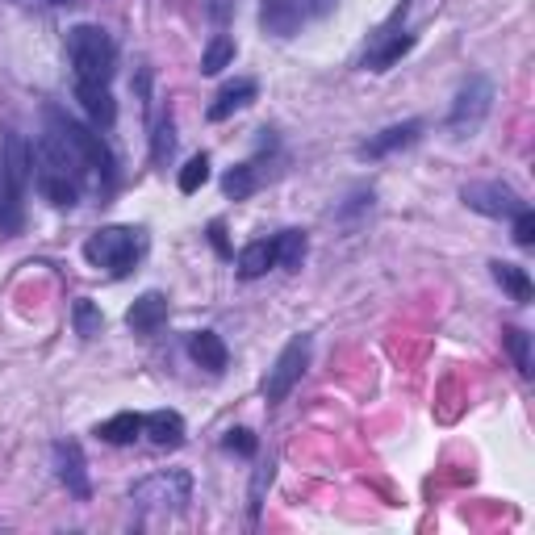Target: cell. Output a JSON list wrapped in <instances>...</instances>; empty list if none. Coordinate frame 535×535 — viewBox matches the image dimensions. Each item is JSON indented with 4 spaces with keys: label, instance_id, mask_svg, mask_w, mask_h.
Segmentation results:
<instances>
[{
    "label": "cell",
    "instance_id": "cell-15",
    "mask_svg": "<svg viewBox=\"0 0 535 535\" xmlns=\"http://www.w3.org/2000/svg\"><path fill=\"white\" fill-rule=\"evenodd\" d=\"M251 97H255V80H235V84H226V88L218 92V97H214V105H209V118L222 122V118H230L235 109H243Z\"/></svg>",
    "mask_w": 535,
    "mask_h": 535
},
{
    "label": "cell",
    "instance_id": "cell-20",
    "mask_svg": "<svg viewBox=\"0 0 535 535\" xmlns=\"http://www.w3.org/2000/svg\"><path fill=\"white\" fill-rule=\"evenodd\" d=\"M272 243H276V264L301 268V260H306V235H301V230H285V235L272 239Z\"/></svg>",
    "mask_w": 535,
    "mask_h": 535
},
{
    "label": "cell",
    "instance_id": "cell-25",
    "mask_svg": "<svg viewBox=\"0 0 535 535\" xmlns=\"http://www.w3.org/2000/svg\"><path fill=\"white\" fill-rule=\"evenodd\" d=\"M506 347H510V356H515V364H519V372H523V377H531V343H527V335L523 331H515V327H510L506 335Z\"/></svg>",
    "mask_w": 535,
    "mask_h": 535
},
{
    "label": "cell",
    "instance_id": "cell-8",
    "mask_svg": "<svg viewBox=\"0 0 535 535\" xmlns=\"http://www.w3.org/2000/svg\"><path fill=\"white\" fill-rule=\"evenodd\" d=\"M51 122H55V130H59V134L67 138V143H72V147L80 151V159H84L88 168H97V172H101L105 180L113 176V155H109V147H105L101 138L92 134L88 126H80V122H67V118H59V113H55Z\"/></svg>",
    "mask_w": 535,
    "mask_h": 535
},
{
    "label": "cell",
    "instance_id": "cell-4",
    "mask_svg": "<svg viewBox=\"0 0 535 535\" xmlns=\"http://www.w3.org/2000/svg\"><path fill=\"white\" fill-rule=\"evenodd\" d=\"M134 251H138L134 230H126V226H105V230H97V235H92V239L84 243L88 264H92V268H105L109 276L130 272Z\"/></svg>",
    "mask_w": 535,
    "mask_h": 535
},
{
    "label": "cell",
    "instance_id": "cell-16",
    "mask_svg": "<svg viewBox=\"0 0 535 535\" xmlns=\"http://www.w3.org/2000/svg\"><path fill=\"white\" fill-rule=\"evenodd\" d=\"M272 264H276V243H268V239L247 243V247L239 251V276H243V281H255V276H264Z\"/></svg>",
    "mask_w": 535,
    "mask_h": 535
},
{
    "label": "cell",
    "instance_id": "cell-12",
    "mask_svg": "<svg viewBox=\"0 0 535 535\" xmlns=\"http://www.w3.org/2000/svg\"><path fill=\"white\" fill-rule=\"evenodd\" d=\"M76 97H80L84 113H88V118L97 122V126H113V118H118V105H113V97H109L105 84H80Z\"/></svg>",
    "mask_w": 535,
    "mask_h": 535
},
{
    "label": "cell",
    "instance_id": "cell-14",
    "mask_svg": "<svg viewBox=\"0 0 535 535\" xmlns=\"http://www.w3.org/2000/svg\"><path fill=\"white\" fill-rule=\"evenodd\" d=\"M189 356H193L201 368H209V372H222V368H226V343H222L214 331H197V335L189 339Z\"/></svg>",
    "mask_w": 535,
    "mask_h": 535
},
{
    "label": "cell",
    "instance_id": "cell-21",
    "mask_svg": "<svg viewBox=\"0 0 535 535\" xmlns=\"http://www.w3.org/2000/svg\"><path fill=\"white\" fill-rule=\"evenodd\" d=\"M230 59H235V42L218 34L214 42L205 46V55H201V72H205V76H218L222 67H230Z\"/></svg>",
    "mask_w": 535,
    "mask_h": 535
},
{
    "label": "cell",
    "instance_id": "cell-5",
    "mask_svg": "<svg viewBox=\"0 0 535 535\" xmlns=\"http://www.w3.org/2000/svg\"><path fill=\"white\" fill-rule=\"evenodd\" d=\"M490 105H494V84L485 80V76H469L460 84L456 92V101H452V113H448V126L464 138V134H473L485 118H490Z\"/></svg>",
    "mask_w": 535,
    "mask_h": 535
},
{
    "label": "cell",
    "instance_id": "cell-7",
    "mask_svg": "<svg viewBox=\"0 0 535 535\" xmlns=\"http://www.w3.org/2000/svg\"><path fill=\"white\" fill-rule=\"evenodd\" d=\"M464 205L477 209L485 218H515L523 209V197L515 189H506L498 180H477V184H464Z\"/></svg>",
    "mask_w": 535,
    "mask_h": 535
},
{
    "label": "cell",
    "instance_id": "cell-17",
    "mask_svg": "<svg viewBox=\"0 0 535 535\" xmlns=\"http://www.w3.org/2000/svg\"><path fill=\"white\" fill-rule=\"evenodd\" d=\"M418 130H423V122H402V126H389V130H381L372 143L364 147V155H389V151H398V147H410L414 138H418Z\"/></svg>",
    "mask_w": 535,
    "mask_h": 535
},
{
    "label": "cell",
    "instance_id": "cell-18",
    "mask_svg": "<svg viewBox=\"0 0 535 535\" xmlns=\"http://www.w3.org/2000/svg\"><path fill=\"white\" fill-rule=\"evenodd\" d=\"M97 435L105 439V444H134L138 435H143V418L138 414H113V418H105V423L97 427Z\"/></svg>",
    "mask_w": 535,
    "mask_h": 535
},
{
    "label": "cell",
    "instance_id": "cell-1",
    "mask_svg": "<svg viewBox=\"0 0 535 535\" xmlns=\"http://www.w3.org/2000/svg\"><path fill=\"white\" fill-rule=\"evenodd\" d=\"M34 168L30 143L21 134L5 138V159H0V230L5 235H17L26 214H21V193H26V180Z\"/></svg>",
    "mask_w": 535,
    "mask_h": 535
},
{
    "label": "cell",
    "instance_id": "cell-31",
    "mask_svg": "<svg viewBox=\"0 0 535 535\" xmlns=\"http://www.w3.org/2000/svg\"><path fill=\"white\" fill-rule=\"evenodd\" d=\"M209 235H214V247L226 255V239H222V222H214V226H209Z\"/></svg>",
    "mask_w": 535,
    "mask_h": 535
},
{
    "label": "cell",
    "instance_id": "cell-30",
    "mask_svg": "<svg viewBox=\"0 0 535 535\" xmlns=\"http://www.w3.org/2000/svg\"><path fill=\"white\" fill-rule=\"evenodd\" d=\"M268 481H272V464L255 473V481H251V515H260V498H264V490H268Z\"/></svg>",
    "mask_w": 535,
    "mask_h": 535
},
{
    "label": "cell",
    "instance_id": "cell-11",
    "mask_svg": "<svg viewBox=\"0 0 535 535\" xmlns=\"http://www.w3.org/2000/svg\"><path fill=\"white\" fill-rule=\"evenodd\" d=\"M143 431L151 435V444H159V448L184 444V418H180L176 410H155V414H147V418H143Z\"/></svg>",
    "mask_w": 535,
    "mask_h": 535
},
{
    "label": "cell",
    "instance_id": "cell-19",
    "mask_svg": "<svg viewBox=\"0 0 535 535\" xmlns=\"http://www.w3.org/2000/svg\"><path fill=\"white\" fill-rule=\"evenodd\" d=\"M494 268V281L510 293V297H515V301H523V306H527V301H531V276L519 268V264H490Z\"/></svg>",
    "mask_w": 535,
    "mask_h": 535
},
{
    "label": "cell",
    "instance_id": "cell-2",
    "mask_svg": "<svg viewBox=\"0 0 535 535\" xmlns=\"http://www.w3.org/2000/svg\"><path fill=\"white\" fill-rule=\"evenodd\" d=\"M67 55H72V67L80 84H109L113 63H118V46L101 26H76L67 34Z\"/></svg>",
    "mask_w": 535,
    "mask_h": 535
},
{
    "label": "cell",
    "instance_id": "cell-9",
    "mask_svg": "<svg viewBox=\"0 0 535 535\" xmlns=\"http://www.w3.org/2000/svg\"><path fill=\"white\" fill-rule=\"evenodd\" d=\"M55 464H59V481L67 485V494H76V498L92 494L88 464H84V452H80L76 439H63V444H55Z\"/></svg>",
    "mask_w": 535,
    "mask_h": 535
},
{
    "label": "cell",
    "instance_id": "cell-28",
    "mask_svg": "<svg viewBox=\"0 0 535 535\" xmlns=\"http://www.w3.org/2000/svg\"><path fill=\"white\" fill-rule=\"evenodd\" d=\"M515 243H519V247H531V243H535V214H531L527 205L515 214Z\"/></svg>",
    "mask_w": 535,
    "mask_h": 535
},
{
    "label": "cell",
    "instance_id": "cell-3",
    "mask_svg": "<svg viewBox=\"0 0 535 535\" xmlns=\"http://www.w3.org/2000/svg\"><path fill=\"white\" fill-rule=\"evenodd\" d=\"M189 494H193V477L184 469H164L138 481L130 490V502L138 510H151V515H180L189 506Z\"/></svg>",
    "mask_w": 535,
    "mask_h": 535
},
{
    "label": "cell",
    "instance_id": "cell-32",
    "mask_svg": "<svg viewBox=\"0 0 535 535\" xmlns=\"http://www.w3.org/2000/svg\"><path fill=\"white\" fill-rule=\"evenodd\" d=\"M214 17H218V21H226V0H214Z\"/></svg>",
    "mask_w": 535,
    "mask_h": 535
},
{
    "label": "cell",
    "instance_id": "cell-22",
    "mask_svg": "<svg viewBox=\"0 0 535 535\" xmlns=\"http://www.w3.org/2000/svg\"><path fill=\"white\" fill-rule=\"evenodd\" d=\"M101 327H105V318H101V310L92 306V301L84 297V301H76V331L84 335V339H97L101 335Z\"/></svg>",
    "mask_w": 535,
    "mask_h": 535
},
{
    "label": "cell",
    "instance_id": "cell-23",
    "mask_svg": "<svg viewBox=\"0 0 535 535\" xmlns=\"http://www.w3.org/2000/svg\"><path fill=\"white\" fill-rule=\"evenodd\" d=\"M222 189H226V197H235V201L251 197V193H255V172H251L247 164H243V168H230L226 180H222Z\"/></svg>",
    "mask_w": 535,
    "mask_h": 535
},
{
    "label": "cell",
    "instance_id": "cell-13",
    "mask_svg": "<svg viewBox=\"0 0 535 535\" xmlns=\"http://www.w3.org/2000/svg\"><path fill=\"white\" fill-rule=\"evenodd\" d=\"M38 184H42L46 201L59 205V209H72V205H76V197H80V180L63 176V172H51V168H42V172H38Z\"/></svg>",
    "mask_w": 535,
    "mask_h": 535
},
{
    "label": "cell",
    "instance_id": "cell-24",
    "mask_svg": "<svg viewBox=\"0 0 535 535\" xmlns=\"http://www.w3.org/2000/svg\"><path fill=\"white\" fill-rule=\"evenodd\" d=\"M205 180H209V155H193L180 172V193H197Z\"/></svg>",
    "mask_w": 535,
    "mask_h": 535
},
{
    "label": "cell",
    "instance_id": "cell-26",
    "mask_svg": "<svg viewBox=\"0 0 535 535\" xmlns=\"http://www.w3.org/2000/svg\"><path fill=\"white\" fill-rule=\"evenodd\" d=\"M172 147H176V126H172V118H164V122H159L155 126V164H164V159L172 155Z\"/></svg>",
    "mask_w": 535,
    "mask_h": 535
},
{
    "label": "cell",
    "instance_id": "cell-33",
    "mask_svg": "<svg viewBox=\"0 0 535 535\" xmlns=\"http://www.w3.org/2000/svg\"><path fill=\"white\" fill-rule=\"evenodd\" d=\"M55 5H67V0H55Z\"/></svg>",
    "mask_w": 535,
    "mask_h": 535
},
{
    "label": "cell",
    "instance_id": "cell-27",
    "mask_svg": "<svg viewBox=\"0 0 535 535\" xmlns=\"http://www.w3.org/2000/svg\"><path fill=\"white\" fill-rule=\"evenodd\" d=\"M406 51H410V38H393L381 55H372V59H368V67H372V72H385V67H389L393 59H402Z\"/></svg>",
    "mask_w": 535,
    "mask_h": 535
},
{
    "label": "cell",
    "instance_id": "cell-29",
    "mask_svg": "<svg viewBox=\"0 0 535 535\" xmlns=\"http://www.w3.org/2000/svg\"><path fill=\"white\" fill-rule=\"evenodd\" d=\"M226 448H235V452L251 456V452H255V435H251L247 427H239V431H226Z\"/></svg>",
    "mask_w": 535,
    "mask_h": 535
},
{
    "label": "cell",
    "instance_id": "cell-10",
    "mask_svg": "<svg viewBox=\"0 0 535 535\" xmlns=\"http://www.w3.org/2000/svg\"><path fill=\"white\" fill-rule=\"evenodd\" d=\"M168 318V297L164 293H143L130 306V314H126V322H130V331H138V335H151L159 322Z\"/></svg>",
    "mask_w": 535,
    "mask_h": 535
},
{
    "label": "cell",
    "instance_id": "cell-6",
    "mask_svg": "<svg viewBox=\"0 0 535 535\" xmlns=\"http://www.w3.org/2000/svg\"><path fill=\"white\" fill-rule=\"evenodd\" d=\"M306 364H310V339L297 335V339L285 343V352L276 356V364L268 368L264 398H268V402H285L289 393H293V385L301 381V372H306Z\"/></svg>",
    "mask_w": 535,
    "mask_h": 535
}]
</instances>
